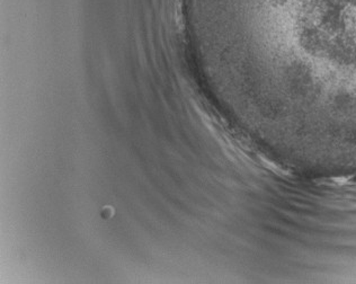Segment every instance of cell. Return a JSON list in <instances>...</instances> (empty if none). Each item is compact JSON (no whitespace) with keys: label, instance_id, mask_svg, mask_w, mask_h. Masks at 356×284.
<instances>
[{"label":"cell","instance_id":"3957f363","mask_svg":"<svg viewBox=\"0 0 356 284\" xmlns=\"http://www.w3.org/2000/svg\"><path fill=\"white\" fill-rule=\"evenodd\" d=\"M341 3H344L345 6L356 7V0H339Z\"/></svg>","mask_w":356,"mask_h":284},{"label":"cell","instance_id":"6da1fadb","mask_svg":"<svg viewBox=\"0 0 356 284\" xmlns=\"http://www.w3.org/2000/svg\"><path fill=\"white\" fill-rule=\"evenodd\" d=\"M344 3L339 0H321L318 13V26L330 36H343L348 26L346 9Z\"/></svg>","mask_w":356,"mask_h":284},{"label":"cell","instance_id":"7a4b0ae2","mask_svg":"<svg viewBox=\"0 0 356 284\" xmlns=\"http://www.w3.org/2000/svg\"><path fill=\"white\" fill-rule=\"evenodd\" d=\"M270 3H273L274 6L282 7L289 3V0H270Z\"/></svg>","mask_w":356,"mask_h":284}]
</instances>
